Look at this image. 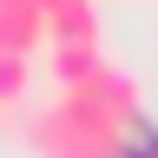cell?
Returning a JSON list of instances; mask_svg holds the SVG:
<instances>
[{
	"mask_svg": "<svg viewBox=\"0 0 158 158\" xmlns=\"http://www.w3.org/2000/svg\"><path fill=\"white\" fill-rule=\"evenodd\" d=\"M20 125H27L40 158H118V138L99 125L73 92H59V86L46 99H33V106L20 112Z\"/></svg>",
	"mask_w": 158,
	"mask_h": 158,
	"instance_id": "1",
	"label": "cell"
},
{
	"mask_svg": "<svg viewBox=\"0 0 158 158\" xmlns=\"http://www.w3.org/2000/svg\"><path fill=\"white\" fill-rule=\"evenodd\" d=\"M27 106H33V59L0 53V118H7V112H27Z\"/></svg>",
	"mask_w": 158,
	"mask_h": 158,
	"instance_id": "4",
	"label": "cell"
},
{
	"mask_svg": "<svg viewBox=\"0 0 158 158\" xmlns=\"http://www.w3.org/2000/svg\"><path fill=\"white\" fill-rule=\"evenodd\" d=\"M46 46H99L92 0H46Z\"/></svg>",
	"mask_w": 158,
	"mask_h": 158,
	"instance_id": "3",
	"label": "cell"
},
{
	"mask_svg": "<svg viewBox=\"0 0 158 158\" xmlns=\"http://www.w3.org/2000/svg\"><path fill=\"white\" fill-rule=\"evenodd\" d=\"M33 46H46V0H0V53L33 59Z\"/></svg>",
	"mask_w": 158,
	"mask_h": 158,
	"instance_id": "2",
	"label": "cell"
}]
</instances>
